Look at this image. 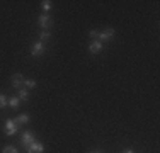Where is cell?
I'll list each match as a JSON object with an SVG mask.
<instances>
[{"instance_id": "obj_1", "label": "cell", "mask_w": 160, "mask_h": 153, "mask_svg": "<svg viewBox=\"0 0 160 153\" xmlns=\"http://www.w3.org/2000/svg\"><path fill=\"white\" fill-rule=\"evenodd\" d=\"M34 141H36V133H34V131H29V129H28V131L22 133V136H21V145L26 148V150L31 146Z\"/></svg>"}, {"instance_id": "obj_2", "label": "cell", "mask_w": 160, "mask_h": 153, "mask_svg": "<svg viewBox=\"0 0 160 153\" xmlns=\"http://www.w3.org/2000/svg\"><path fill=\"white\" fill-rule=\"evenodd\" d=\"M38 24H39V27L43 31H49L53 27V21L51 17H49V14H41L39 17H38Z\"/></svg>"}, {"instance_id": "obj_3", "label": "cell", "mask_w": 160, "mask_h": 153, "mask_svg": "<svg viewBox=\"0 0 160 153\" xmlns=\"http://www.w3.org/2000/svg\"><path fill=\"white\" fill-rule=\"evenodd\" d=\"M114 34H116V31H114L112 27H108L104 31H99V37H97V39L104 44V43H108V41H112Z\"/></svg>"}, {"instance_id": "obj_4", "label": "cell", "mask_w": 160, "mask_h": 153, "mask_svg": "<svg viewBox=\"0 0 160 153\" xmlns=\"http://www.w3.org/2000/svg\"><path fill=\"white\" fill-rule=\"evenodd\" d=\"M3 131H5L7 136H14V135L19 131L17 122L14 121V119H7V121H5V126H3Z\"/></svg>"}, {"instance_id": "obj_5", "label": "cell", "mask_w": 160, "mask_h": 153, "mask_svg": "<svg viewBox=\"0 0 160 153\" xmlns=\"http://www.w3.org/2000/svg\"><path fill=\"white\" fill-rule=\"evenodd\" d=\"M44 51H46V48H44V43H41V41H36V43L31 44V56H43Z\"/></svg>"}, {"instance_id": "obj_6", "label": "cell", "mask_w": 160, "mask_h": 153, "mask_svg": "<svg viewBox=\"0 0 160 153\" xmlns=\"http://www.w3.org/2000/svg\"><path fill=\"white\" fill-rule=\"evenodd\" d=\"M24 76H22L21 73H16V75H12V78H10V82H12V87L14 89H22L24 87Z\"/></svg>"}, {"instance_id": "obj_7", "label": "cell", "mask_w": 160, "mask_h": 153, "mask_svg": "<svg viewBox=\"0 0 160 153\" xmlns=\"http://www.w3.org/2000/svg\"><path fill=\"white\" fill-rule=\"evenodd\" d=\"M102 44L99 39H94V41H90V44H89V51L92 53V55H97V53H101L102 51Z\"/></svg>"}, {"instance_id": "obj_8", "label": "cell", "mask_w": 160, "mask_h": 153, "mask_svg": "<svg viewBox=\"0 0 160 153\" xmlns=\"http://www.w3.org/2000/svg\"><path fill=\"white\" fill-rule=\"evenodd\" d=\"M28 153H44V145L39 141H34L31 146L28 148Z\"/></svg>"}, {"instance_id": "obj_9", "label": "cell", "mask_w": 160, "mask_h": 153, "mask_svg": "<svg viewBox=\"0 0 160 153\" xmlns=\"http://www.w3.org/2000/svg\"><path fill=\"white\" fill-rule=\"evenodd\" d=\"M17 97H19V101H24V102H28L29 101V90L26 89V87H22V89H19V94H17Z\"/></svg>"}, {"instance_id": "obj_10", "label": "cell", "mask_w": 160, "mask_h": 153, "mask_svg": "<svg viewBox=\"0 0 160 153\" xmlns=\"http://www.w3.org/2000/svg\"><path fill=\"white\" fill-rule=\"evenodd\" d=\"M14 121L17 122V126H24V124H28V122L31 121V117H29L28 114H21V116H17Z\"/></svg>"}, {"instance_id": "obj_11", "label": "cell", "mask_w": 160, "mask_h": 153, "mask_svg": "<svg viewBox=\"0 0 160 153\" xmlns=\"http://www.w3.org/2000/svg\"><path fill=\"white\" fill-rule=\"evenodd\" d=\"M19 104H21V101H19L17 95H12V97H9V102H7V106H10L12 109H17Z\"/></svg>"}, {"instance_id": "obj_12", "label": "cell", "mask_w": 160, "mask_h": 153, "mask_svg": "<svg viewBox=\"0 0 160 153\" xmlns=\"http://www.w3.org/2000/svg\"><path fill=\"white\" fill-rule=\"evenodd\" d=\"M49 39H51V32H49V31H39V41L41 43H46Z\"/></svg>"}, {"instance_id": "obj_13", "label": "cell", "mask_w": 160, "mask_h": 153, "mask_svg": "<svg viewBox=\"0 0 160 153\" xmlns=\"http://www.w3.org/2000/svg\"><path fill=\"white\" fill-rule=\"evenodd\" d=\"M24 85H26V89H28V90H31V89L36 87V80H34V78H28V80H24Z\"/></svg>"}, {"instance_id": "obj_14", "label": "cell", "mask_w": 160, "mask_h": 153, "mask_svg": "<svg viewBox=\"0 0 160 153\" xmlns=\"http://www.w3.org/2000/svg\"><path fill=\"white\" fill-rule=\"evenodd\" d=\"M7 102H9V97H7L5 94H2V92H0V109L7 107Z\"/></svg>"}, {"instance_id": "obj_15", "label": "cell", "mask_w": 160, "mask_h": 153, "mask_svg": "<svg viewBox=\"0 0 160 153\" xmlns=\"http://www.w3.org/2000/svg\"><path fill=\"white\" fill-rule=\"evenodd\" d=\"M51 2H49V0H43V2H41V9L44 10V12H49V10H51Z\"/></svg>"}, {"instance_id": "obj_16", "label": "cell", "mask_w": 160, "mask_h": 153, "mask_svg": "<svg viewBox=\"0 0 160 153\" xmlns=\"http://www.w3.org/2000/svg\"><path fill=\"white\" fill-rule=\"evenodd\" d=\"M2 153H19V151H17V148H16V146L9 145V146H5V148H3V151H2Z\"/></svg>"}, {"instance_id": "obj_17", "label": "cell", "mask_w": 160, "mask_h": 153, "mask_svg": "<svg viewBox=\"0 0 160 153\" xmlns=\"http://www.w3.org/2000/svg\"><path fill=\"white\" fill-rule=\"evenodd\" d=\"M89 36L92 37V41H94V39H97V37H99V31H96V29H90V31H89Z\"/></svg>"}, {"instance_id": "obj_18", "label": "cell", "mask_w": 160, "mask_h": 153, "mask_svg": "<svg viewBox=\"0 0 160 153\" xmlns=\"http://www.w3.org/2000/svg\"><path fill=\"white\" fill-rule=\"evenodd\" d=\"M123 153H135V150H131V148H126V150H124Z\"/></svg>"}, {"instance_id": "obj_19", "label": "cell", "mask_w": 160, "mask_h": 153, "mask_svg": "<svg viewBox=\"0 0 160 153\" xmlns=\"http://www.w3.org/2000/svg\"><path fill=\"white\" fill-rule=\"evenodd\" d=\"M90 153H102L101 150H97V151H90Z\"/></svg>"}]
</instances>
